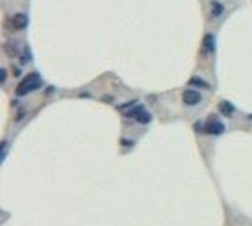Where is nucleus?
Returning <instances> with one entry per match:
<instances>
[{
    "label": "nucleus",
    "instance_id": "nucleus-11",
    "mask_svg": "<svg viewBox=\"0 0 252 226\" xmlns=\"http://www.w3.org/2000/svg\"><path fill=\"white\" fill-rule=\"evenodd\" d=\"M251 118H252V116H251Z\"/></svg>",
    "mask_w": 252,
    "mask_h": 226
},
{
    "label": "nucleus",
    "instance_id": "nucleus-2",
    "mask_svg": "<svg viewBox=\"0 0 252 226\" xmlns=\"http://www.w3.org/2000/svg\"><path fill=\"white\" fill-rule=\"evenodd\" d=\"M202 130H204L206 134H211V135H220L224 134V130H226V127H224V123H222L220 119H217L215 116H211L208 121L204 123V127H202Z\"/></svg>",
    "mask_w": 252,
    "mask_h": 226
},
{
    "label": "nucleus",
    "instance_id": "nucleus-4",
    "mask_svg": "<svg viewBox=\"0 0 252 226\" xmlns=\"http://www.w3.org/2000/svg\"><path fill=\"white\" fill-rule=\"evenodd\" d=\"M183 102H185L186 105L194 107V105H197V103L201 102V94L197 91H194V89H186V91L183 93Z\"/></svg>",
    "mask_w": 252,
    "mask_h": 226
},
{
    "label": "nucleus",
    "instance_id": "nucleus-7",
    "mask_svg": "<svg viewBox=\"0 0 252 226\" xmlns=\"http://www.w3.org/2000/svg\"><path fill=\"white\" fill-rule=\"evenodd\" d=\"M218 109H220V113H224L226 116H231V114L235 113V107H233V105H231L229 102H220Z\"/></svg>",
    "mask_w": 252,
    "mask_h": 226
},
{
    "label": "nucleus",
    "instance_id": "nucleus-9",
    "mask_svg": "<svg viewBox=\"0 0 252 226\" xmlns=\"http://www.w3.org/2000/svg\"><path fill=\"white\" fill-rule=\"evenodd\" d=\"M190 84H196V86H201V88H206V89L210 88V86H208V84H206L204 80H201V78H196V77L192 78V80H190Z\"/></svg>",
    "mask_w": 252,
    "mask_h": 226
},
{
    "label": "nucleus",
    "instance_id": "nucleus-5",
    "mask_svg": "<svg viewBox=\"0 0 252 226\" xmlns=\"http://www.w3.org/2000/svg\"><path fill=\"white\" fill-rule=\"evenodd\" d=\"M27 16L25 15H15L13 18H11V25H13V29H16V31H21V29H25L27 27Z\"/></svg>",
    "mask_w": 252,
    "mask_h": 226
},
{
    "label": "nucleus",
    "instance_id": "nucleus-10",
    "mask_svg": "<svg viewBox=\"0 0 252 226\" xmlns=\"http://www.w3.org/2000/svg\"><path fill=\"white\" fill-rule=\"evenodd\" d=\"M0 80H2V82L5 80V70H2V72H0Z\"/></svg>",
    "mask_w": 252,
    "mask_h": 226
},
{
    "label": "nucleus",
    "instance_id": "nucleus-3",
    "mask_svg": "<svg viewBox=\"0 0 252 226\" xmlns=\"http://www.w3.org/2000/svg\"><path fill=\"white\" fill-rule=\"evenodd\" d=\"M126 116H128V118H135L137 121H139V123H150V121H151V114L148 113L144 107H140V105H139V107L132 109V111H130Z\"/></svg>",
    "mask_w": 252,
    "mask_h": 226
},
{
    "label": "nucleus",
    "instance_id": "nucleus-8",
    "mask_svg": "<svg viewBox=\"0 0 252 226\" xmlns=\"http://www.w3.org/2000/svg\"><path fill=\"white\" fill-rule=\"evenodd\" d=\"M220 13H222L220 2H211V15H213V16H218Z\"/></svg>",
    "mask_w": 252,
    "mask_h": 226
},
{
    "label": "nucleus",
    "instance_id": "nucleus-1",
    "mask_svg": "<svg viewBox=\"0 0 252 226\" xmlns=\"http://www.w3.org/2000/svg\"><path fill=\"white\" fill-rule=\"evenodd\" d=\"M39 88H41V77H39V73H29L20 82V86L16 89V94H18V96H25V94L36 91V89Z\"/></svg>",
    "mask_w": 252,
    "mask_h": 226
},
{
    "label": "nucleus",
    "instance_id": "nucleus-6",
    "mask_svg": "<svg viewBox=\"0 0 252 226\" xmlns=\"http://www.w3.org/2000/svg\"><path fill=\"white\" fill-rule=\"evenodd\" d=\"M204 50L206 52H215V38L211 36V34H206L204 36Z\"/></svg>",
    "mask_w": 252,
    "mask_h": 226
}]
</instances>
